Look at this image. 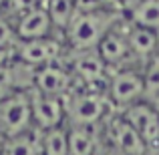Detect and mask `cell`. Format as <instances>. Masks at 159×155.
<instances>
[{"label":"cell","instance_id":"5b68a950","mask_svg":"<svg viewBox=\"0 0 159 155\" xmlns=\"http://www.w3.org/2000/svg\"><path fill=\"white\" fill-rule=\"evenodd\" d=\"M103 139L109 143V149L119 155H147L149 147L141 135L121 117V113H111L103 123Z\"/></svg>","mask_w":159,"mask_h":155},{"label":"cell","instance_id":"6da1fadb","mask_svg":"<svg viewBox=\"0 0 159 155\" xmlns=\"http://www.w3.org/2000/svg\"><path fill=\"white\" fill-rule=\"evenodd\" d=\"M119 20L117 10L77 12L62 34L70 51H95L101 40L119 24Z\"/></svg>","mask_w":159,"mask_h":155},{"label":"cell","instance_id":"603a6c76","mask_svg":"<svg viewBox=\"0 0 159 155\" xmlns=\"http://www.w3.org/2000/svg\"><path fill=\"white\" fill-rule=\"evenodd\" d=\"M6 2H8V0H0V10L4 8V4H6Z\"/></svg>","mask_w":159,"mask_h":155},{"label":"cell","instance_id":"d6986e66","mask_svg":"<svg viewBox=\"0 0 159 155\" xmlns=\"http://www.w3.org/2000/svg\"><path fill=\"white\" fill-rule=\"evenodd\" d=\"M145 83H147V97L145 99L155 97L159 93V51L145 66Z\"/></svg>","mask_w":159,"mask_h":155},{"label":"cell","instance_id":"8fae6325","mask_svg":"<svg viewBox=\"0 0 159 155\" xmlns=\"http://www.w3.org/2000/svg\"><path fill=\"white\" fill-rule=\"evenodd\" d=\"M54 24L48 16L44 6H34L30 10H24L20 18L16 20V34L18 40H40L52 39Z\"/></svg>","mask_w":159,"mask_h":155},{"label":"cell","instance_id":"8992f818","mask_svg":"<svg viewBox=\"0 0 159 155\" xmlns=\"http://www.w3.org/2000/svg\"><path fill=\"white\" fill-rule=\"evenodd\" d=\"M62 44L57 39H40V40H18L12 51V58L30 71H39L43 66L62 62Z\"/></svg>","mask_w":159,"mask_h":155},{"label":"cell","instance_id":"5bb4252c","mask_svg":"<svg viewBox=\"0 0 159 155\" xmlns=\"http://www.w3.org/2000/svg\"><path fill=\"white\" fill-rule=\"evenodd\" d=\"M0 155H40V131L30 129L22 135L4 139Z\"/></svg>","mask_w":159,"mask_h":155},{"label":"cell","instance_id":"4fadbf2b","mask_svg":"<svg viewBox=\"0 0 159 155\" xmlns=\"http://www.w3.org/2000/svg\"><path fill=\"white\" fill-rule=\"evenodd\" d=\"M103 139V127L99 129H83L69 127V151L70 155H99Z\"/></svg>","mask_w":159,"mask_h":155},{"label":"cell","instance_id":"ac0fdd59","mask_svg":"<svg viewBox=\"0 0 159 155\" xmlns=\"http://www.w3.org/2000/svg\"><path fill=\"white\" fill-rule=\"evenodd\" d=\"M18 44V34H16V24H12L6 16L0 12V51L12 52Z\"/></svg>","mask_w":159,"mask_h":155},{"label":"cell","instance_id":"277c9868","mask_svg":"<svg viewBox=\"0 0 159 155\" xmlns=\"http://www.w3.org/2000/svg\"><path fill=\"white\" fill-rule=\"evenodd\" d=\"M32 127V103L28 91H16L0 103V137L22 135Z\"/></svg>","mask_w":159,"mask_h":155},{"label":"cell","instance_id":"7a4b0ae2","mask_svg":"<svg viewBox=\"0 0 159 155\" xmlns=\"http://www.w3.org/2000/svg\"><path fill=\"white\" fill-rule=\"evenodd\" d=\"M113 105L107 95L95 93L87 89H75L65 97V115L66 127H83V129H99L109 119Z\"/></svg>","mask_w":159,"mask_h":155},{"label":"cell","instance_id":"2e32d148","mask_svg":"<svg viewBox=\"0 0 159 155\" xmlns=\"http://www.w3.org/2000/svg\"><path fill=\"white\" fill-rule=\"evenodd\" d=\"M40 155H70L66 125L40 133Z\"/></svg>","mask_w":159,"mask_h":155},{"label":"cell","instance_id":"3957f363","mask_svg":"<svg viewBox=\"0 0 159 155\" xmlns=\"http://www.w3.org/2000/svg\"><path fill=\"white\" fill-rule=\"evenodd\" d=\"M147 97V83H145V71L143 69H125L113 71L109 77V89L107 99L113 105V111L121 113L127 107L143 101Z\"/></svg>","mask_w":159,"mask_h":155},{"label":"cell","instance_id":"52a82bcc","mask_svg":"<svg viewBox=\"0 0 159 155\" xmlns=\"http://www.w3.org/2000/svg\"><path fill=\"white\" fill-rule=\"evenodd\" d=\"M121 117L141 135L149 149H157L159 145V107L149 99L127 107L121 111Z\"/></svg>","mask_w":159,"mask_h":155},{"label":"cell","instance_id":"9a60e30c","mask_svg":"<svg viewBox=\"0 0 159 155\" xmlns=\"http://www.w3.org/2000/svg\"><path fill=\"white\" fill-rule=\"evenodd\" d=\"M127 22L159 32V0H137L129 8Z\"/></svg>","mask_w":159,"mask_h":155},{"label":"cell","instance_id":"7c38bea8","mask_svg":"<svg viewBox=\"0 0 159 155\" xmlns=\"http://www.w3.org/2000/svg\"><path fill=\"white\" fill-rule=\"evenodd\" d=\"M127 43H129V48H131V57L135 61H141V66L145 71L149 61L159 51V32L151 30V28L129 24L127 26Z\"/></svg>","mask_w":159,"mask_h":155},{"label":"cell","instance_id":"cb8c5ba5","mask_svg":"<svg viewBox=\"0 0 159 155\" xmlns=\"http://www.w3.org/2000/svg\"><path fill=\"white\" fill-rule=\"evenodd\" d=\"M157 151H159V145H157Z\"/></svg>","mask_w":159,"mask_h":155},{"label":"cell","instance_id":"44dd1931","mask_svg":"<svg viewBox=\"0 0 159 155\" xmlns=\"http://www.w3.org/2000/svg\"><path fill=\"white\" fill-rule=\"evenodd\" d=\"M149 101H153V103H155V105H157V107H159V93L155 95V97H151V99H149Z\"/></svg>","mask_w":159,"mask_h":155},{"label":"cell","instance_id":"ffe728a7","mask_svg":"<svg viewBox=\"0 0 159 155\" xmlns=\"http://www.w3.org/2000/svg\"><path fill=\"white\" fill-rule=\"evenodd\" d=\"M10 58H12V52H8V51H0V69H2V66H6L8 62H10Z\"/></svg>","mask_w":159,"mask_h":155},{"label":"cell","instance_id":"9c48e42d","mask_svg":"<svg viewBox=\"0 0 159 155\" xmlns=\"http://www.w3.org/2000/svg\"><path fill=\"white\" fill-rule=\"evenodd\" d=\"M75 87H77L75 77L70 75L65 62L43 66V69L34 71V77H32V89L43 95H48V97L65 99L69 93L75 91Z\"/></svg>","mask_w":159,"mask_h":155},{"label":"cell","instance_id":"e0dca14e","mask_svg":"<svg viewBox=\"0 0 159 155\" xmlns=\"http://www.w3.org/2000/svg\"><path fill=\"white\" fill-rule=\"evenodd\" d=\"M44 8L48 10V16H51L54 24V30H61V32L66 30V26L77 14L75 0H47Z\"/></svg>","mask_w":159,"mask_h":155},{"label":"cell","instance_id":"7402d4cb","mask_svg":"<svg viewBox=\"0 0 159 155\" xmlns=\"http://www.w3.org/2000/svg\"><path fill=\"white\" fill-rule=\"evenodd\" d=\"M105 155H119V153H115V151H111V149H107V151H105Z\"/></svg>","mask_w":159,"mask_h":155},{"label":"cell","instance_id":"ba28073f","mask_svg":"<svg viewBox=\"0 0 159 155\" xmlns=\"http://www.w3.org/2000/svg\"><path fill=\"white\" fill-rule=\"evenodd\" d=\"M28 93H30V103H32V127L36 131L44 133L66 125L65 99L48 97V95H43L34 89H28Z\"/></svg>","mask_w":159,"mask_h":155},{"label":"cell","instance_id":"30bf717a","mask_svg":"<svg viewBox=\"0 0 159 155\" xmlns=\"http://www.w3.org/2000/svg\"><path fill=\"white\" fill-rule=\"evenodd\" d=\"M97 52L101 54V58L105 61V65L109 66L111 73L129 66L131 48H129V43H127V26L119 28V24H117L105 39L101 40V44L97 47Z\"/></svg>","mask_w":159,"mask_h":155}]
</instances>
